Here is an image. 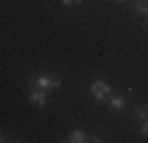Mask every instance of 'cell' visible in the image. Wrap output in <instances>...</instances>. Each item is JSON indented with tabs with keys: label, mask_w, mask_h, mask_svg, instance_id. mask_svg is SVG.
Listing matches in <instances>:
<instances>
[{
	"label": "cell",
	"mask_w": 148,
	"mask_h": 143,
	"mask_svg": "<svg viewBox=\"0 0 148 143\" xmlns=\"http://www.w3.org/2000/svg\"><path fill=\"white\" fill-rule=\"evenodd\" d=\"M112 3H127V0H112Z\"/></svg>",
	"instance_id": "cell-10"
},
{
	"label": "cell",
	"mask_w": 148,
	"mask_h": 143,
	"mask_svg": "<svg viewBox=\"0 0 148 143\" xmlns=\"http://www.w3.org/2000/svg\"><path fill=\"white\" fill-rule=\"evenodd\" d=\"M105 103L110 105V110H115V112H122V110L127 107V100H124V95H112V93H110V98H108Z\"/></svg>",
	"instance_id": "cell-4"
},
{
	"label": "cell",
	"mask_w": 148,
	"mask_h": 143,
	"mask_svg": "<svg viewBox=\"0 0 148 143\" xmlns=\"http://www.w3.org/2000/svg\"><path fill=\"white\" fill-rule=\"evenodd\" d=\"M31 86L43 88V91H58L62 86V81H60V76H55V74H34V76H29V88Z\"/></svg>",
	"instance_id": "cell-1"
},
{
	"label": "cell",
	"mask_w": 148,
	"mask_h": 143,
	"mask_svg": "<svg viewBox=\"0 0 148 143\" xmlns=\"http://www.w3.org/2000/svg\"><path fill=\"white\" fill-rule=\"evenodd\" d=\"M138 129H141L143 136H148V117H146V119H141V127H138Z\"/></svg>",
	"instance_id": "cell-8"
},
{
	"label": "cell",
	"mask_w": 148,
	"mask_h": 143,
	"mask_svg": "<svg viewBox=\"0 0 148 143\" xmlns=\"http://www.w3.org/2000/svg\"><path fill=\"white\" fill-rule=\"evenodd\" d=\"M110 93H112V86L103 79H93L91 81V95H93L96 103H105L110 98Z\"/></svg>",
	"instance_id": "cell-2"
},
{
	"label": "cell",
	"mask_w": 148,
	"mask_h": 143,
	"mask_svg": "<svg viewBox=\"0 0 148 143\" xmlns=\"http://www.w3.org/2000/svg\"><path fill=\"white\" fill-rule=\"evenodd\" d=\"M64 141H69V143H84V141H88V133L84 129H74V131H69V136Z\"/></svg>",
	"instance_id": "cell-5"
},
{
	"label": "cell",
	"mask_w": 148,
	"mask_h": 143,
	"mask_svg": "<svg viewBox=\"0 0 148 143\" xmlns=\"http://www.w3.org/2000/svg\"><path fill=\"white\" fill-rule=\"evenodd\" d=\"M62 5L64 7H77V5H81V0H62Z\"/></svg>",
	"instance_id": "cell-7"
},
{
	"label": "cell",
	"mask_w": 148,
	"mask_h": 143,
	"mask_svg": "<svg viewBox=\"0 0 148 143\" xmlns=\"http://www.w3.org/2000/svg\"><path fill=\"white\" fill-rule=\"evenodd\" d=\"M29 103H31V107H36V110H43L45 105H48V91H43V88H36V86H31V88H29Z\"/></svg>",
	"instance_id": "cell-3"
},
{
	"label": "cell",
	"mask_w": 148,
	"mask_h": 143,
	"mask_svg": "<svg viewBox=\"0 0 148 143\" xmlns=\"http://www.w3.org/2000/svg\"><path fill=\"white\" fill-rule=\"evenodd\" d=\"M5 141H17V138H7V136H5V133H3V131H0V143H5Z\"/></svg>",
	"instance_id": "cell-9"
},
{
	"label": "cell",
	"mask_w": 148,
	"mask_h": 143,
	"mask_svg": "<svg viewBox=\"0 0 148 143\" xmlns=\"http://www.w3.org/2000/svg\"><path fill=\"white\" fill-rule=\"evenodd\" d=\"M134 117L136 119H146L148 117V107H146V105H136V107H134Z\"/></svg>",
	"instance_id": "cell-6"
}]
</instances>
